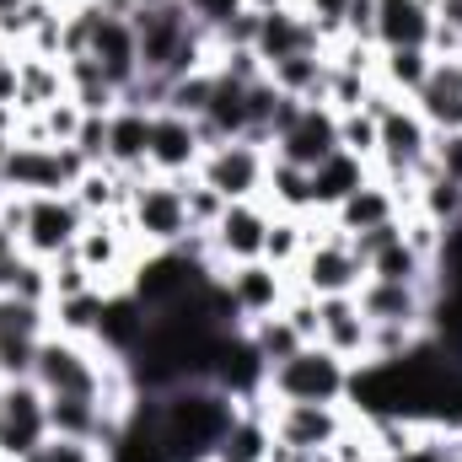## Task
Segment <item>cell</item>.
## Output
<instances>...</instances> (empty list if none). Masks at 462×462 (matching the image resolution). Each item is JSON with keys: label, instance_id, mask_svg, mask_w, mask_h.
<instances>
[{"label": "cell", "instance_id": "50", "mask_svg": "<svg viewBox=\"0 0 462 462\" xmlns=\"http://www.w3.org/2000/svg\"><path fill=\"white\" fill-rule=\"evenodd\" d=\"M134 11H151V5H172V0H129Z\"/></svg>", "mask_w": 462, "mask_h": 462}, {"label": "cell", "instance_id": "4", "mask_svg": "<svg viewBox=\"0 0 462 462\" xmlns=\"http://www.w3.org/2000/svg\"><path fill=\"white\" fill-rule=\"evenodd\" d=\"M87 156L76 151V145H27V140H16L11 145V156H5V167H0V189L5 194H70L81 178H87Z\"/></svg>", "mask_w": 462, "mask_h": 462}, {"label": "cell", "instance_id": "48", "mask_svg": "<svg viewBox=\"0 0 462 462\" xmlns=\"http://www.w3.org/2000/svg\"><path fill=\"white\" fill-rule=\"evenodd\" d=\"M16 134H22V114L0 103V140H16Z\"/></svg>", "mask_w": 462, "mask_h": 462}, {"label": "cell", "instance_id": "23", "mask_svg": "<svg viewBox=\"0 0 462 462\" xmlns=\"http://www.w3.org/2000/svg\"><path fill=\"white\" fill-rule=\"evenodd\" d=\"M398 216H409V210H403V199H398L382 178H365V183L349 194L339 210H328V226L345 231V236H360V231L382 226V221H398Z\"/></svg>", "mask_w": 462, "mask_h": 462}, {"label": "cell", "instance_id": "44", "mask_svg": "<svg viewBox=\"0 0 462 462\" xmlns=\"http://www.w3.org/2000/svg\"><path fill=\"white\" fill-rule=\"evenodd\" d=\"M76 151H81L92 167L108 162V114H87L81 118V129H76Z\"/></svg>", "mask_w": 462, "mask_h": 462}, {"label": "cell", "instance_id": "40", "mask_svg": "<svg viewBox=\"0 0 462 462\" xmlns=\"http://www.w3.org/2000/svg\"><path fill=\"white\" fill-rule=\"evenodd\" d=\"M280 312H285V323H291V328H296L307 345H318V328H323V318H318V296H312V291H301V285H296V291L285 296V307H280Z\"/></svg>", "mask_w": 462, "mask_h": 462}, {"label": "cell", "instance_id": "20", "mask_svg": "<svg viewBox=\"0 0 462 462\" xmlns=\"http://www.w3.org/2000/svg\"><path fill=\"white\" fill-rule=\"evenodd\" d=\"M436 11L425 0H376V49H430Z\"/></svg>", "mask_w": 462, "mask_h": 462}, {"label": "cell", "instance_id": "30", "mask_svg": "<svg viewBox=\"0 0 462 462\" xmlns=\"http://www.w3.org/2000/svg\"><path fill=\"white\" fill-rule=\"evenodd\" d=\"M65 81H70V103L81 114H114L118 108V87L97 70V60H87V54L65 60Z\"/></svg>", "mask_w": 462, "mask_h": 462}, {"label": "cell", "instance_id": "28", "mask_svg": "<svg viewBox=\"0 0 462 462\" xmlns=\"http://www.w3.org/2000/svg\"><path fill=\"white\" fill-rule=\"evenodd\" d=\"M263 205H269V210H280V216H312V183H307V167H291V162L269 156Z\"/></svg>", "mask_w": 462, "mask_h": 462}, {"label": "cell", "instance_id": "33", "mask_svg": "<svg viewBox=\"0 0 462 462\" xmlns=\"http://www.w3.org/2000/svg\"><path fill=\"white\" fill-rule=\"evenodd\" d=\"M247 339H253V349H258V360H263L269 371H274V365H285V360H291L296 349L307 345V339H301V334H296V328L285 323V312L253 318V323H247Z\"/></svg>", "mask_w": 462, "mask_h": 462}, {"label": "cell", "instance_id": "35", "mask_svg": "<svg viewBox=\"0 0 462 462\" xmlns=\"http://www.w3.org/2000/svg\"><path fill=\"white\" fill-rule=\"evenodd\" d=\"M210 97H216V65H205V70H189V76H178L172 87H167V114H183V118H205L210 108Z\"/></svg>", "mask_w": 462, "mask_h": 462}, {"label": "cell", "instance_id": "38", "mask_svg": "<svg viewBox=\"0 0 462 462\" xmlns=\"http://www.w3.org/2000/svg\"><path fill=\"white\" fill-rule=\"evenodd\" d=\"M339 151L360 156V162H376V114H365V108L339 114Z\"/></svg>", "mask_w": 462, "mask_h": 462}, {"label": "cell", "instance_id": "26", "mask_svg": "<svg viewBox=\"0 0 462 462\" xmlns=\"http://www.w3.org/2000/svg\"><path fill=\"white\" fill-rule=\"evenodd\" d=\"M263 76L296 103H323L328 97V54H291V60L269 65Z\"/></svg>", "mask_w": 462, "mask_h": 462}, {"label": "cell", "instance_id": "10", "mask_svg": "<svg viewBox=\"0 0 462 462\" xmlns=\"http://www.w3.org/2000/svg\"><path fill=\"white\" fill-rule=\"evenodd\" d=\"M339 151V114L328 108V103H301L296 118L274 134V145H269V156H280V162H291V167H318L323 156H334Z\"/></svg>", "mask_w": 462, "mask_h": 462}, {"label": "cell", "instance_id": "12", "mask_svg": "<svg viewBox=\"0 0 462 462\" xmlns=\"http://www.w3.org/2000/svg\"><path fill=\"white\" fill-rule=\"evenodd\" d=\"M221 285H226V296H231V307H236L242 323L280 312L285 296L296 291L291 269H274L269 258H253V263H231V269H221Z\"/></svg>", "mask_w": 462, "mask_h": 462}, {"label": "cell", "instance_id": "49", "mask_svg": "<svg viewBox=\"0 0 462 462\" xmlns=\"http://www.w3.org/2000/svg\"><path fill=\"white\" fill-rule=\"evenodd\" d=\"M247 11H258V16H269V11H280V5H296V0H242Z\"/></svg>", "mask_w": 462, "mask_h": 462}, {"label": "cell", "instance_id": "3", "mask_svg": "<svg viewBox=\"0 0 462 462\" xmlns=\"http://www.w3.org/2000/svg\"><path fill=\"white\" fill-rule=\"evenodd\" d=\"M118 221L129 226V236H134L140 247H178V242L194 236L189 205H183V183L156 178V172L134 183V194H129V205H124Z\"/></svg>", "mask_w": 462, "mask_h": 462}, {"label": "cell", "instance_id": "29", "mask_svg": "<svg viewBox=\"0 0 462 462\" xmlns=\"http://www.w3.org/2000/svg\"><path fill=\"white\" fill-rule=\"evenodd\" d=\"M269 447H274L269 414H263V403H247V409L236 414V425L226 430V441H221V452H216V457H226V462H263V457H269Z\"/></svg>", "mask_w": 462, "mask_h": 462}, {"label": "cell", "instance_id": "17", "mask_svg": "<svg viewBox=\"0 0 462 462\" xmlns=\"http://www.w3.org/2000/svg\"><path fill=\"white\" fill-rule=\"evenodd\" d=\"M318 318H323L318 345H328L339 360L360 365L365 360V345H371V318L360 312V301L355 296H323L318 301Z\"/></svg>", "mask_w": 462, "mask_h": 462}, {"label": "cell", "instance_id": "43", "mask_svg": "<svg viewBox=\"0 0 462 462\" xmlns=\"http://www.w3.org/2000/svg\"><path fill=\"white\" fill-rule=\"evenodd\" d=\"M430 167H436L447 183L462 189V129H447V134L430 140Z\"/></svg>", "mask_w": 462, "mask_h": 462}, {"label": "cell", "instance_id": "1", "mask_svg": "<svg viewBox=\"0 0 462 462\" xmlns=\"http://www.w3.org/2000/svg\"><path fill=\"white\" fill-rule=\"evenodd\" d=\"M156 398V430L167 441L172 462H205L221 452L226 430L247 403H236L231 393L210 387V382H183L172 393H151Z\"/></svg>", "mask_w": 462, "mask_h": 462}, {"label": "cell", "instance_id": "51", "mask_svg": "<svg viewBox=\"0 0 462 462\" xmlns=\"http://www.w3.org/2000/svg\"><path fill=\"white\" fill-rule=\"evenodd\" d=\"M205 462H226V457H205Z\"/></svg>", "mask_w": 462, "mask_h": 462}, {"label": "cell", "instance_id": "24", "mask_svg": "<svg viewBox=\"0 0 462 462\" xmlns=\"http://www.w3.org/2000/svg\"><path fill=\"white\" fill-rule=\"evenodd\" d=\"M371 178V162H360V156H349V151H334V156H323L312 172H307V183H312V216H328V210H339L349 194L360 189Z\"/></svg>", "mask_w": 462, "mask_h": 462}, {"label": "cell", "instance_id": "46", "mask_svg": "<svg viewBox=\"0 0 462 462\" xmlns=\"http://www.w3.org/2000/svg\"><path fill=\"white\" fill-rule=\"evenodd\" d=\"M0 103H5V108H16V103H22V76H16V65H5V70H0Z\"/></svg>", "mask_w": 462, "mask_h": 462}, {"label": "cell", "instance_id": "42", "mask_svg": "<svg viewBox=\"0 0 462 462\" xmlns=\"http://www.w3.org/2000/svg\"><path fill=\"white\" fill-rule=\"evenodd\" d=\"M301 11H307V22L328 38V43H339L345 38V11H349V0H296Z\"/></svg>", "mask_w": 462, "mask_h": 462}, {"label": "cell", "instance_id": "19", "mask_svg": "<svg viewBox=\"0 0 462 462\" xmlns=\"http://www.w3.org/2000/svg\"><path fill=\"white\" fill-rule=\"evenodd\" d=\"M151 118L145 108H114L108 114V167L129 172L134 183L151 178Z\"/></svg>", "mask_w": 462, "mask_h": 462}, {"label": "cell", "instance_id": "39", "mask_svg": "<svg viewBox=\"0 0 462 462\" xmlns=\"http://www.w3.org/2000/svg\"><path fill=\"white\" fill-rule=\"evenodd\" d=\"M183 205H189V226L194 231H210L226 216V199L210 183H199V178H183Z\"/></svg>", "mask_w": 462, "mask_h": 462}, {"label": "cell", "instance_id": "21", "mask_svg": "<svg viewBox=\"0 0 462 462\" xmlns=\"http://www.w3.org/2000/svg\"><path fill=\"white\" fill-rule=\"evenodd\" d=\"M87 60H97V70L114 81L118 92L140 76V43H134L129 16H103V22H97V32H92V43H87Z\"/></svg>", "mask_w": 462, "mask_h": 462}, {"label": "cell", "instance_id": "16", "mask_svg": "<svg viewBox=\"0 0 462 462\" xmlns=\"http://www.w3.org/2000/svg\"><path fill=\"white\" fill-rule=\"evenodd\" d=\"M409 103L420 108V118H425L436 134L462 129V54L436 60V65H430V76H425V87H420Z\"/></svg>", "mask_w": 462, "mask_h": 462}, {"label": "cell", "instance_id": "47", "mask_svg": "<svg viewBox=\"0 0 462 462\" xmlns=\"http://www.w3.org/2000/svg\"><path fill=\"white\" fill-rule=\"evenodd\" d=\"M27 11V0H0V32L11 38V27H16V16Z\"/></svg>", "mask_w": 462, "mask_h": 462}, {"label": "cell", "instance_id": "9", "mask_svg": "<svg viewBox=\"0 0 462 462\" xmlns=\"http://www.w3.org/2000/svg\"><path fill=\"white\" fill-rule=\"evenodd\" d=\"M81 226H87V210L76 205V194H32L27 199V226H22V253L54 263L60 253L76 247Z\"/></svg>", "mask_w": 462, "mask_h": 462}, {"label": "cell", "instance_id": "31", "mask_svg": "<svg viewBox=\"0 0 462 462\" xmlns=\"http://www.w3.org/2000/svg\"><path fill=\"white\" fill-rule=\"evenodd\" d=\"M103 301H108L103 285H92V291H81L70 301H49V328L54 334H70V339H92L97 323H103Z\"/></svg>", "mask_w": 462, "mask_h": 462}, {"label": "cell", "instance_id": "13", "mask_svg": "<svg viewBox=\"0 0 462 462\" xmlns=\"http://www.w3.org/2000/svg\"><path fill=\"white\" fill-rule=\"evenodd\" d=\"M129 242H134V236H129V226H124L118 216H97V221L81 226V236H76L70 253L92 269V280H97L103 291H118V285L129 280V263L140 258Z\"/></svg>", "mask_w": 462, "mask_h": 462}, {"label": "cell", "instance_id": "14", "mask_svg": "<svg viewBox=\"0 0 462 462\" xmlns=\"http://www.w3.org/2000/svg\"><path fill=\"white\" fill-rule=\"evenodd\" d=\"M199 162H205L199 124L162 108V114L151 118V172H156V178L183 183V178H194V172H199Z\"/></svg>", "mask_w": 462, "mask_h": 462}, {"label": "cell", "instance_id": "22", "mask_svg": "<svg viewBox=\"0 0 462 462\" xmlns=\"http://www.w3.org/2000/svg\"><path fill=\"white\" fill-rule=\"evenodd\" d=\"M145 328H151V312L118 285V291H108V301H103V323H97L92 345L108 349L114 360H129V355L140 349V339H145Z\"/></svg>", "mask_w": 462, "mask_h": 462}, {"label": "cell", "instance_id": "11", "mask_svg": "<svg viewBox=\"0 0 462 462\" xmlns=\"http://www.w3.org/2000/svg\"><path fill=\"white\" fill-rule=\"evenodd\" d=\"M269 216H274V210H269L263 199H236V205H226V216L205 231L216 269H231V263H253V258H263Z\"/></svg>", "mask_w": 462, "mask_h": 462}, {"label": "cell", "instance_id": "7", "mask_svg": "<svg viewBox=\"0 0 462 462\" xmlns=\"http://www.w3.org/2000/svg\"><path fill=\"white\" fill-rule=\"evenodd\" d=\"M43 441H49V393L32 376L0 382V457L22 462Z\"/></svg>", "mask_w": 462, "mask_h": 462}, {"label": "cell", "instance_id": "15", "mask_svg": "<svg viewBox=\"0 0 462 462\" xmlns=\"http://www.w3.org/2000/svg\"><path fill=\"white\" fill-rule=\"evenodd\" d=\"M253 54H258V65L269 70V65H280V60H291V54H328V38L307 22L301 5H280V11H269V16H258Z\"/></svg>", "mask_w": 462, "mask_h": 462}, {"label": "cell", "instance_id": "41", "mask_svg": "<svg viewBox=\"0 0 462 462\" xmlns=\"http://www.w3.org/2000/svg\"><path fill=\"white\" fill-rule=\"evenodd\" d=\"M103 452L92 441H70V436H49L43 447H32L22 462H97Z\"/></svg>", "mask_w": 462, "mask_h": 462}, {"label": "cell", "instance_id": "52", "mask_svg": "<svg viewBox=\"0 0 462 462\" xmlns=\"http://www.w3.org/2000/svg\"><path fill=\"white\" fill-rule=\"evenodd\" d=\"M97 462H103V457H97Z\"/></svg>", "mask_w": 462, "mask_h": 462}, {"label": "cell", "instance_id": "8", "mask_svg": "<svg viewBox=\"0 0 462 462\" xmlns=\"http://www.w3.org/2000/svg\"><path fill=\"white\" fill-rule=\"evenodd\" d=\"M199 183H210L226 205L236 199H263V178H269V145H253V140H221L205 151Z\"/></svg>", "mask_w": 462, "mask_h": 462}, {"label": "cell", "instance_id": "18", "mask_svg": "<svg viewBox=\"0 0 462 462\" xmlns=\"http://www.w3.org/2000/svg\"><path fill=\"white\" fill-rule=\"evenodd\" d=\"M360 312L371 323H414L425 328V312H430V285H393V280H365L355 291Z\"/></svg>", "mask_w": 462, "mask_h": 462}, {"label": "cell", "instance_id": "25", "mask_svg": "<svg viewBox=\"0 0 462 462\" xmlns=\"http://www.w3.org/2000/svg\"><path fill=\"white\" fill-rule=\"evenodd\" d=\"M16 76H22V103H16V114L32 118L43 114L49 103H60V97H70V81H65V60H38V54H16Z\"/></svg>", "mask_w": 462, "mask_h": 462}, {"label": "cell", "instance_id": "6", "mask_svg": "<svg viewBox=\"0 0 462 462\" xmlns=\"http://www.w3.org/2000/svg\"><path fill=\"white\" fill-rule=\"evenodd\" d=\"M291 280L301 285V291H312L318 301L323 296H355L360 285H365V258H355V247H349L345 231H323L318 242H307V253H301V263L291 269Z\"/></svg>", "mask_w": 462, "mask_h": 462}, {"label": "cell", "instance_id": "45", "mask_svg": "<svg viewBox=\"0 0 462 462\" xmlns=\"http://www.w3.org/2000/svg\"><path fill=\"white\" fill-rule=\"evenodd\" d=\"M183 11H189L205 32H221L231 16H242L247 5H242V0H183Z\"/></svg>", "mask_w": 462, "mask_h": 462}, {"label": "cell", "instance_id": "34", "mask_svg": "<svg viewBox=\"0 0 462 462\" xmlns=\"http://www.w3.org/2000/svg\"><path fill=\"white\" fill-rule=\"evenodd\" d=\"M307 253V216H269V236H263V258L274 269H296Z\"/></svg>", "mask_w": 462, "mask_h": 462}, {"label": "cell", "instance_id": "27", "mask_svg": "<svg viewBox=\"0 0 462 462\" xmlns=\"http://www.w3.org/2000/svg\"><path fill=\"white\" fill-rule=\"evenodd\" d=\"M436 54L430 49H376V81L393 92V97H414L430 76Z\"/></svg>", "mask_w": 462, "mask_h": 462}, {"label": "cell", "instance_id": "36", "mask_svg": "<svg viewBox=\"0 0 462 462\" xmlns=\"http://www.w3.org/2000/svg\"><path fill=\"white\" fill-rule=\"evenodd\" d=\"M425 339V328L414 323H371V345H365V360H398Z\"/></svg>", "mask_w": 462, "mask_h": 462}, {"label": "cell", "instance_id": "37", "mask_svg": "<svg viewBox=\"0 0 462 462\" xmlns=\"http://www.w3.org/2000/svg\"><path fill=\"white\" fill-rule=\"evenodd\" d=\"M97 280H92V269L76 258V253H60L54 263H49V301H70V296H81V291H92Z\"/></svg>", "mask_w": 462, "mask_h": 462}, {"label": "cell", "instance_id": "2", "mask_svg": "<svg viewBox=\"0 0 462 462\" xmlns=\"http://www.w3.org/2000/svg\"><path fill=\"white\" fill-rule=\"evenodd\" d=\"M349 360H339L328 345H301L285 365L269 371V398L280 403H345L349 398Z\"/></svg>", "mask_w": 462, "mask_h": 462}, {"label": "cell", "instance_id": "32", "mask_svg": "<svg viewBox=\"0 0 462 462\" xmlns=\"http://www.w3.org/2000/svg\"><path fill=\"white\" fill-rule=\"evenodd\" d=\"M365 280H393V285H430V258L414 253L403 236L393 247H382L376 258H365Z\"/></svg>", "mask_w": 462, "mask_h": 462}, {"label": "cell", "instance_id": "5", "mask_svg": "<svg viewBox=\"0 0 462 462\" xmlns=\"http://www.w3.org/2000/svg\"><path fill=\"white\" fill-rule=\"evenodd\" d=\"M263 414H269V430L280 447H296V452H328L349 425V403H280L263 393Z\"/></svg>", "mask_w": 462, "mask_h": 462}]
</instances>
